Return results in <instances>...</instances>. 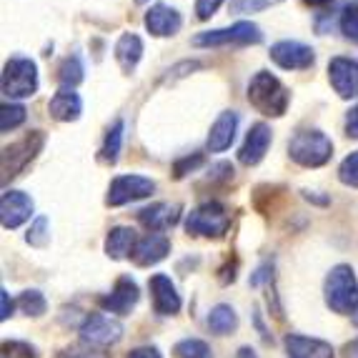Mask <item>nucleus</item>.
<instances>
[{
	"label": "nucleus",
	"mask_w": 358,
	"mask_h": 358,
	"mask_svg": "<svg viewBox=\"0 0 358 358\" xmlns=\"http://www.w3.org/2000/svg\"><path fill=\"white\" fill-rule=\"evenodd\" d=\"M208 329L213 331L215 336L233 334V331L238 329V316H236V310L226 303H218L208 313Z\"/></svg>",
	"instance_id": "24"
},
{
	"label": "nucleus",
	"mask_w": 358,
	"mask_h": 358,
	"mask_svg": "<svg viewBox=\"0 0 358 358\" xmlns=\"http://www.w3.org/2000/svg\"><path fill=\"white\" fill-rule=\"evenodd\" d=\"M138 299H141V293H138V286L133 278L128 275H120L118 281H115V288L110 296H103L101 306L108 310V313H118V316H128L133 308H136Z\"/></svg>",
	"instance_id": "15"
},
{
	"label": "nucleus",
	"mask_w": 358,
	"mask_h": 358,
	"mask_svg": "<svg viewBox=\"0 0 358 358\" xmlns=\"http://www.w3.org/2000/svg\"><path fill=\"white\" fill-rule=\"evenodd\" d=\"M55 358H108V353L83 348V346H71V348H66V351H60Z\"/></svg>",
	"instance_id": "35"
},
{
	"label": "nucleus",
	"mask_w": 358,
	"mask_h": 358,
	"mask_svg": "<svg viewBox=\"0 0 358 358\" xmlns=\"http://www.w3.org/2000/svg\"><path fill=\"white\" fill-rule=\"evenodd\" d=\"M83 63H80V58H76V55H71V58H66L63 63H60L58 68V83L63 85V90H73L80 80H83Z\"/></svg>",
	"instance_id": "26"
},
{
	"label": "nucleus",
	"mask_w": 358,
	"mask_h": 358,
	"mask_svg": "<svg viewBox=\"0 0 358 358\" xmlns=\"http://www.w3.org/2000/svg\"><path fill=\"white\" fill-rule=\"evenodd\" d=\"M201 161H203V155L201 153H196L191 158V155H188V158H183V161H178L176 163V168H173V176L176 178H183V176H188L193 171V168L196 166H201Z\"/></svg>",
	"instance_id": "37"
},
{
	"label": "nucleus",
	"mask_w": 358,
	"mask_h": 358,
	"mask_svg": "<svg viewBox=\"0 0 358 358\" xmlns=\"http://www.w3.org/2000/svg\"><path fill=\"white\" fill-rule=\"evenodd\" d=\"M0 358H36V348L25 341H6Z\"/></svg>",
	"instance_id": "33"
},
{
	"label": "nucleus",
	"mask_w": 358,
	"mask_h": 358,
	"mask_svg": "<svg viewBox=\"0 0 358 358\" xmlns=\"http://www.w3.org/2000/svg\"><path fill=\"white\" fill-rule=\"evenodd\" d=\"M138 3H143V0H138Z\"/></svg>",
	"instance_id": "44"
},
{
	"label": "nucleus",
	"mask_w": 358,
	"mask_h": 358,
	"mask_svg": "<svg viewBox=\"0 0 358 358\" xmlns=\"http://www.w3.org/2000/svg\"><path fill=\"white\" fill-rule=\"evenodd\" d=\"M288 155L303 168H321L331 161L334 143L321 131H301L288 141Z\"/></svg>",
	"instance_id": "3"
},
{
	"label": "nucleus",
	"mask_w": 358,
	"mask_h": 358,
	"mask_svg": "<svg viewBox=\"0 0 358 358\" xmlns=\"http://www.w3.org/2000/svg\"><path fill=\"white\" fill-rule=\"evenodd\" d=\"M120 336H123V326L106 313H90L80 326V338L90 346H108L120 341Z\"/></svg>",
	"instance_id": "9"
},
{
	"label": "nucleus",
	"mask_w": 358,
	"mask_h": 358,
	"mask_svg": "<svg viewBox=\"0 0 358 358\" xmlns=\"http://www.w3.org/2000/svg\"><path fill=\"white\" fill-rule=\"evenodd\" d=\"M180 25H183L180 13L171 6H163V3H155V6L148 8V13H145V28H148V33L155 38L176 36L180 30Z\"/></svg>",
	"instance_id": "16"
},
{
	"label": "nucleus",
	"mask_w": 358,
	"mask_h": 358,
	"mask_svg": "<svg viewBox=\"0 0 358 358\" xmlns=\"http://www.w3.org/2000/svg\"><path fill=\"white\" fill-rule=\"evenodd\" d=\"M18 308L23 310L25 316H43L45 313V308H48V303H45V296H43L41 291H23L18 299Z\"/></svg>",
	"instance_id": "28"
},
{
	"label": "nucleus",
	"mask_w": 358,
	"mask_h": 358,
	"mask_svg": "<svg viewBox=\"0 0 358 358\" xmlns=\"http://www.w3.org/2000/svg\"><path fill=\"white\" fill-rule=\"evenodd\" d=\"M143 58V41L136 33H123L120 41L115 43V60L123 73H133L136 66Z\"/></svg>",
	"instance_id": "23"
},
{
	"label": "nucleus",
	"mask_w": 358,
	"mask_h": 358,
	"mask_svg": "<svg viewBox=\"0 0 358 358\" xmlns=\"http://www.w3.org/2000/svg\"><path fill=\"white\" fill-rule=\"evenodd\" d=\"M263 41V33L256 23H248V20H241V23H233L231 28L221 30H206V33H198L193 36V45L196 48H226V45H256Z\"/></svg>",
	"instance_id": "5"
},
{
	"label": "nucleus",
	"mask_w": 358,
	"mask_h": 358,
	"mask_svg": "<svg viewBox=\"0 0 358 358\" xmlns=\"http://www.w3.org/2000/svg\"><path fill=\"white\" fill-rule=\"evenodd\" d=\"M48 113L53 115L55 120H60V123H71V120H78L80 113H83V101H80V96L73 93V90L60 88L58 93L50 98Z\"/></svg>",
	"instance_id": "21"
},
{
	"label": "nucleus",
	"mask_w": 358,
	"mask_h": 358,
	"mask_svg": "<svg viewBox=\"0 0 358 358\" xmlns=\"http://www.w3.org/2000/svg\"><path fill=\"white\" fill-rule=\"evenodd\" d=\"M25 115H28V110H25L23 106H18V103H6L3 110H0V131L3 133L15 131V128L25 123Z\"/></svg>",
	"instance_id": "27"
},
{
	"label": "nucleus",
	"mask_w": 358,
	"mask_h": 358,
	"mask_svg": "<svg viewBox=\"0 0 358 358\" xmlns=\"http://www.w3.org/2000/svg\"><path fill=\"white\" fill-rule=\"evenodd\" d=\"M248 103L256 108L258 113L268 115V118H281L288 110L291 93L286 85L268 71H258L248 80Z\"/></svg>",
	"instance_id": "1"
},
{
	"label": "nucleus",
	"mask_w": 358,
	"mask_h": 358,
	"mask_svg": "<svg viewBox=\"0 0 358 358\" xmlns=\"http://www.w3.org/2000/svg\"><path fill=\"white\" fill-rule=\"evenodd\" d=\"M138 245V238H136V231L128 226H115L108 231V238H106V253L113 261H123V258L133 256Z\"/></svg>",
	"instance_id": "22"
},
{
	"label": "nucleus",
	"mask_w": 358,
	"mask_h": 358,
	"mask_svg": "<svg viewBox=\"0 0 358 358\" xmlns=\"http://www.w3.org/2000/svg\"><path fill=\"white\" fill-rule=\"evenodd\" d=\"M226 0H196V15L198 20H208L218 8L223 6Z\"/></svg>",
	"instance_id": "36"
},
{
	"label": "nucleus",
	"mask_w": 358,
	"mask_h": 358,
	"mask_svg": "<svg viewBox=\"0 0 358 358\" xmlns=\"http://www.w3.org/2000/svg\"><path fill=\"white\" fill-rule=\"evenodd\" d=\"M168 253H171V241H168L163 233H148V236H143V238H138V245L131 258L136 266L148 268V266L161 263Z\"/></svg>",
	"instance_id": "17"
},
{
	"label": "nucleus",
	"mask_w": 358,
	"mask_h": 358,
	"mask_svg": "<svg viewBox=\"0 0 358 358\" xmlns=\"http://www.w3.org/2000/svg\"><path fill=\"white\" fill-rule=\"evenodd\" d=\"M329 3H334V0H306V6H313V8H323L329 6Z\"/></svg>",
	"instance_id": "42"
},
{
	"label": "nucleus",
	"mask_w": 358,
	"mask_h": 358,
	"mask_svg": "<svg viewBox=\"0 0 358 358\" xmlns=\"http://www.w3.org/2000/svg\"><path fill=\"white\" fill-rule=\"evenodd\" d=\"M176 356L178 358H213L210 346L201 338H185L180 343H176Z\"/></svg>",
	"instance_id": "29"
},
{
	"label": "nucleus",
	"mask_w": 358,
	"mask_h": 358,
	"mask_svg": "<svg viewBox=\"0 0 358 358\" xmlns=\"http://www.w3.org/2000/svg\"><path fill=\"white\" fill-rule=\"evenodd\" d=\"M278 3H281V0H233L231 10L233 13H258L271 6H278Z\"/></svg>",
	"instance_id": "34"
},
{
	"label": "nucleus",
	"mask_w": 358,
	"mask_h": 358,
	"mask_svg": "<svg viewBox=\"0 0 358 358\" xmlns=\"http://www.w3.org/2000/svg\"><path fill=\"white\" fill-rule=\"evenodd\" d=\"M346 351H348V358H358V343H353V346H348Z\"/></svg>",
	"instance_id": "43"
},
{
	"label": "nucleus",
	"mask_w": 358,
	"mask_h": 358,
	"mask_svg": "<svg viewBox=\"0 0 358 358\" xmlns=\"http://www.w3.org/2000/svg\"><path fill=\"white\" fill-rule=\"evenodd\" d=\"M271 281V266L266 263V266H261V268L256 271V275H251V286H261V283Z\"/></svg>",
	"instance_id": "40"
},
{
	"label": "nucleus",
	"mask_w": 358,
	"mask_h": 358,
	"mask_svg": "<svg viewBox=\"0 0 358 358\" xmlns=\"http://www.w3.org/2000/svg\"><path fill=\"white\" fill-rule=\"evenodd\" d=\"M45 145V136L41 131L25 133L20 141L10 143L3 150V183H8L10 178H18L30 163L36 161V155Z\"/></svg>",
	"instance_id": "6"
},
{
	"label": "nucleus",
	"mask_w": 358,
	"mask_h": 358,
	"mask_svg": "<svg viewBox=\"0 0 358 358\" xmlns=\"http://www.w3.org/2000/svg\"><path fill=\"white\" fill-rule=\"evenodd\" d=\"M128 358H163V356L155 346H138L128 353Z\"/></svg>",
	"instance_id": "38"
},
{
	"label": "nucleus",
	"mask_w": 358,
	"mask_h": 358,
	"mask_svg": "<svg viewBox=\"0 0 358 358\" xmlns=\"http://www.w3.org/2000/svg\"><path fill=\"white\" fill-rule=\"evenodd\" d=\"M341 33L358 45V0H351L341 13Z\"/></svg>",
	"instance_id": "30"
},
{
	"label": "nucleus",
	"mask_w": 358,
	"mask_h": 358,
	"mask_svg": "<svg viewBox=\"0 0 358 358\" xmlns=\"http://www.w3.org/2000/svg\"><path fill=\"white\" fill-rule=\"evenodd\" d=\"M228 226H231V213L218 201L198 206L185 218V231L191 236H203V238H223L228 233Z\"/></svg>",
	"instance_id": "4"
},
{
	"label": "nucleus",
	"mask_w": 358,
	"mask_h": 358,
	"mask_svg": "<svg viewBox=\"0 0 358 358\" xmlns=\"http://www.w3.org/2000/svg\"><path fill=\"white\" fill-rule=\"evenodd\" d=\"M286 353L288 358H334V346L321 338L291 334L286 336Z\"/></svg>",
	"instance_id": "19"
},
{
	"label": "nucleus",
	"mask_w": 358,
	"mask_h": 358,
	"mask_svg": "<svg viewBox=\"0 0 358 358\" xmlns=\"http://www.w3.org/2000/svg\"><path fill=\"white\" fill-rule=\"evenodd\" d=\"M346 136L348 138H358V106L353 108L346 118Z\"/></svg>",
	"instance_id": "39"
},
{
	"label": "nucleus",
	"mask_w": 358,
	"mask_h": 358,
	"mask_svg": "<svg viewBox=\"0 0 358 358\" xmlns=\"http://www.w3.org/2000/svg\"><path fill=\"white\" fill-rule=\"evenodd\" d=\"M153 191H155V183L150 178H145V176H118V178H113L110 188H108L106 203L110 208H118V206L148 198Z\"/></svg>",
	"instance_id": "8"
},
{
	"label": "nucleus",
	"mask_w": 358,
	"mask_h": 358,
	"mask_svg": "<svg viewBox=\"0 0 358 358\" xmlns=\"http://www.w3.org/2000/svg\"><path fill=\"white\" fill-rule=\"evenodd\" d=\"M180 218V206L178 203H153L148 208L138 210V221L143 223L148 231L158 233L166 228L176 226Z\"/></svg>",
	"instance_id": "20"
},
{
	"label": "nucleus",
	"mask_w": 358,
	"mask_h": 358,
	"mask_svg": "<svg viewBox=\"0 0 358 358\" xmlns=\"http://www.w3.org/2000/svg\"><path fill=\"white\" fill-rule=\"evenodd\" d=\"M38 90V68L30 58H10L3 68V96L15 101V98H30Z\"/></svg>",
	"instance_id": "7"
},
{
	"label": "nucleus",
	"mask_w": 358,
	"mask_h": 358,
	"mask_svg": "<svg viewBox=\"0 0 358 358\" xmlns=\"http://www.w3.org/2000/svg\"><path fill=\"white\" fill-rule=\"evenodd\" d=\"M236 131H238V113L236 110H223L215 118V123L210 126L208 133L210 153H223L226 148H231V143L236 141Z\"/></svg>",
	"instance_id": "18"
},
{
	"label": "nucleus",
	"mask_w": 358,
	"mask_h": 358,
	"mask_svg": "<svg viewBox=\"0 0 358 358\" xmlns=\"http://www.w3.org/2000/svg\"><path fill=\"white\" fill-rule=\"evenodd\" d=\"M326 303L331 310L341 313V316H351L358 310V281L351 266L341 263L336 268H331V273L326 275Z\"/></svg>",
	"instance_id": "2"
},
{
	"label": "nucleus",
	"mask_w": 358,
	"mask_h": 358,
	"mask_svg": "<svg viewBox=\"0 0 358 358\" xmlns=\"http://www.w3.org/2000/svg\"><path fill=\"white\" fill-rule=\"evenodd\" d=\"M271 60L283 71H306L313 66L316 55H313V48L299 41H281L271 45Z\"/></svg>",
	"instance_id": "10"
},
{
	"label": "nucleus",
	"mask_w": 358,
	"mask_h": 358,
	"mask_svg": "<svg viewBox=\"0 0 358 358\" xmlns=\"http://www.w3.org/2000/svg\"><path fill=\"white\" fill-rule=\"evenodd\" d=\"M338 180L343 185L358 188V150L348 155V158H343V163L338 166Z\"/></svg>",
	"instance_id": "31"
},
{
	"label": "nucleus",
	"mask_w": 358,
	"mask_h": 358,
	"mask_svg": "<svg viewBox=\"0 0 358 358\" xmlns=\"http://www.w3.org/2000/svg\"><path fill=\"white\" fill-rule=\"evenodd\" d=\"M120 143H123V120L118 118L106 133V141H103V148H101V161H106V163L113 166V163L118 161Z\"/></svg>",
	"instance_id": "25"
},
{
	"label": "nucleus",
	"mask_w": 358,
	"mask_h": 358,
	"mask_svg": "<svg viewBox=\"0 0 358 358\" xmlns=\"http://www.w3.org/2000/svg\"><path fill=\"white\" fill-rule=\"evenodd\" d=\"M48 218L45 215H38L36 221H33V226L28 228V236H25V241H28L30 245H36V248H43V245L48 243Z\"/></svg>",
	"instance_id": "32"
},
{
	"label": "nucleus",
	"mask_w": 358,
	"mask_h": 358,
	"mask_svg": "<svg viewBox=\"0 0 358 358\" xmlns=\"http://www.w3.org/2000/svg\"><path fill=\"white\" fill-rule=\"evenodd\" d=\"M271 126H266V123H256V126H251V131H248V136H245L243 145H241L238 150V161L243 163V166H258V163L266 158V153H268L271 148Z\"/></svg>",
	"instance_id": "14"
},
{
	"label": "nucleus",
	"mask_w": 358,
	"mask_h": 358,
	"mask_svg": "<svg viewBox=\"0 0 358 358\" xmlns=\"http://www.w3.org/2000/svg\"><path fill=\"white\" fill-rule=\"evenodd\" d=\"M150 299H153V310L158 316H176L180 310V296L176 291L173 281L166 273H155L148 281Z\"/></svg>",
	"instance_id": "13"
},
{
	"label": "nucleus",
	"mask_w": 358,
	"mask_h": 358,
	"mask_svg": "<svg viewBox=\"0 0 358 358\" xmlns=\"http://www.w3.org/2000/svg\"><path fill=\"white\" fill-rule=\"evenodd\" d=\"M0 293H3V296H0V299H3V313H0V318L8 321V318H10V310H13V301H10V296H8L6 288H3Z\"/></svg>",
	"instance_id": "41"
},
{
	"label": "nucleus",
	"mask_w": 358,
	"mask_h": 358,
	"mask_svg": "<svg viewBox=\"0 0 358 358\" xmlns=\"http://www.w3.org/2000/svg\"><path fill=\"white\" fill-rule=\"evenodd\" d=\"M329 80L343 101L358 98V60L343 58V55L334 58L329 63Z\"/></svg>",
	"instance_id": "11"
},
{
	"label": "nucleus",
	"mask_w": 358,
	"mask_h": 358,
	"mask_svg": "<svg viewBox=\"0 0 358 358\" xmlns=\"http://www.w3.org/2000/svg\"><path fill=\"white\" fill-rule=\"evenodd\" d=\"M33 215V198L23 191H6L3 201H0V218H3V228L13 231V228L23 226Z\"/></svg>",
	"instance_id": "12"
}]
</instances>
